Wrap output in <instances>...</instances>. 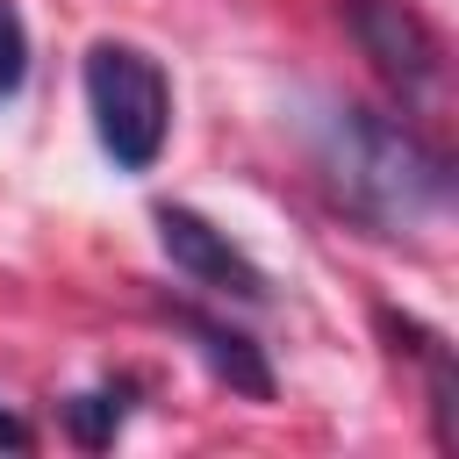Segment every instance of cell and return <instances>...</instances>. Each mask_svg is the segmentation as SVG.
I'll return each mask as SVG.
<instances>
[{
  "label": "cell",
  "instance_id": "obj_1",
  "mask_svg": "<svg viewBox=\"0 0 459 459\" xmlns=\"http://www.w3.org/2000/svg\"><path fill=\"white\" fill-rule=\"evenodd\" d=\"M316 165H323L330 201L380 237H416L430 222H445V208H452V158L437 143H423L402 115H380L359 100L323 108Z\"/></svg>",
  "mask_w": 459,
  "mask_h": 459
},
{
  "label": "cell",
  "instance_id": "obj_2",
  "mask_svg": "<svg viewBox=\"0 0 459 459\" xmlns=\"http://www.w3.org/2000/svg\"><path fill=\"white\" fill-rule=\"evenodd\" d=\"M79 86H86V115H93V136L115 158V172H151L158 151H165V129H172L165 65L136 43L100 36L79 65Z\"/></svg>",
  "mask_w": 459,
  "mask_h": 459
},
{
  "label": "cell",
  "instance_id": "obj_3",
  "mask_svg": "<svg viewBox=\"0 0 459 459\" xmlns=\"http://www.w3.org/2000/svg\"><path fill=\"white\" fill-rule=\"evenodd\" d=\"M337 22L402 100H423L445 79V43L409 0H337Z\"/></svg>",
  "mask_w": 459,
  "mask_h": 459
},
{
  "label": "cell",
  "instance_id": "obj_4",
  "mask_svg": "<svg viewBox=\"0 0 459 459\" xmlns=\"http://www.w3.org/2000/svg\"><path fill=\"white\" fill-rule=\"evenodd\" d=\"M151 222H158V251H165L172 273H186L194 287H208V294H237V301H265V294H273L265 265H258L230 230H215L201 208H186V201H158Z\"/></svg>",
  "mask_w": 459,
  "mask_h": 459
},
{
  "label": "cell",
  "instance_id": "obj_5",
  "mask_svg": "<svg viewBox=\"0 0 459 459\" xmlns=\"http://www.w3.org/2000/svg\"><path fill=\"white\" fill-rule=\"evenodd\" d=\"M158 316H165L179 337H194V351L208 359L215 380H230L244 402H273V366H265V351H258L251 330H237V323H222V316H208V308H194V301H158Z\"/></svg>",
  "mask_w": 459,
  "mask_h": 459
},
{
  "label": "cell",
  "instance_id": "obj_6",
  "mask_svg": "<svg viewBox=\"0 0 459 459\" xmlns=\"http://www.w3.org/2000/svg\"><path fill=\"white\" fill-rule=\"evenodd\" d=\"M129 409H136V380H100V387H86V394L65 402V437L86 445V452H108L122 437Z\"/></svg>",
  "mask_w": 459,
  "mask_h": 459
},
{
  "label": "cell",
  "instance_id": "obj_7",
  "mask_svg": "<svg viewBox=\"0 0 459 459\" xmlns=\"http://www.w3.org/2000/svg\"><path fill=\"white\" fill-rule=\"evenodd\" d=\"M29 79V29H22V7L0 0V100H14Z\"/></svg>",
  "mask_w": 459,
  "mask_h": 459
},
{
  "label": "cell",
  "instance_id": "obj_8",
  "mask_svg": "<svg viewBox=\"0 0 459 459\" xmlns=\"http://www.w3.org/2000/svg\"><path fill=\"white\" fill-rule=\"evenodd\" d=\"M29 445H36V430H29L14 409H0V452H29Z\"/></svg>",
  "mask_w": 459,
  "mask_h": 459
}]
</instances>
